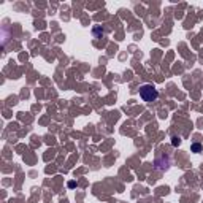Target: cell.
<instances>
[{"label":"cell","mask_w":203,"mask_h":203,"mask_svg":"<svg viewBox=\"0 0 203 203\" xmlns=\"http://www.w3.org/2000/svg\"><path fill=\"white\" fill-rule=\"evenodd\" d=\"M157 95H159L157 89L151 84H145V86L140 87V97L143 98V102H152V100L157 98Z\"/></svg>","instance_id":"obj_1"},{"label":"cell","mask_w":203,"mask_h":203,"mask_svg":"<svg viewBox=\"0 0 203 203\" xmlns=\"http://www.w3.org/2000/svg\"><path fill=\"white\" fill-rule=\"evenodd\" d=\"M172 143H173V146H178L179 143H181V140H179L178 137H173V141H172Z\"/></svg>","instance_id":"obj_2"},{"label":"cell","mask_w":203,"mask_h":203,"mask_svg":"<svg viewBox=\"0 0 203 203\" xmlns=\"http://www.w3.org/2000/svg\"><path fill=\"white\" fill-rule=\"evenodd\" d=\"M194 151H200V145H195V146H194Z\"/></svg>","instance_id":"obj_3"}]
</instances>
